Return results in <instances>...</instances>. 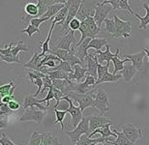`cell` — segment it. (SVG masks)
<instances>
[{"label": "cell", "mask_w": 149, "mask_h": 145, "mask_svg": "<svg viewBox=\"0 0 149 145\" xmlns=\"http://www.w3.org/2000/svg\"><path fill=\"white\" fill-rule=\"evenodd\" d=\"M66 135L70 137L71 143L72 145H76L77 141L79 140V138L83 135H87L88 137L90 135V130H89V116L88 117H83L76 129H74L73 131H66Z\"/></svg>", "instance_id": "obj_1"}, {"label": "cell", "mask_w": 149, "mask_h": 145, "mask_svg": "<svg viewBox=\"0 0 149 145\" xmlns=\"http://www.w3.org/2000/svg\"><path fill=\"white\" fill-rule=\"evenodd\" d=\"M47 115V111H43L39 109L36 106H32L27 109H25L23 114L19 118V122H36L41 124L43 122Z\"/></svg>", "instance_id": "obj_2"}, {"label": "cell", "mask_w": 149, "mask_h": 145, "mask_svg": "<svg viewBox=\"0 0 149 145\" xmlns=\"http://www.w3.org/2000/svg\"><path fill=\"white\" fill-rule=\"evenodd\" d=\"M68 97L71 100L74 101V102L79 103V106L81 109V111L83 112L84 109L87 108H95L94 106V94L92 92L86 93V94H79L77 92H71Z\"/></svg>", "instance_id": "obj_3"}, {"label": "cell", "mask_w": 149, "mask_h": 145, "mask_svg": "<svg viewBox=\"0 0 149 145\" xmlns=\"http://www.w3.org/2000/svg\"><path fill=\"white\" fill-rule=\"evenodd\" d=\"M113 19H114L116 25V33L113 35L112 38L123 37L125 39L130 38L131 32H132V22H125V20L119 19L117 16H113Z\"/></svg>", "instance_id": "obj_4"}, {"label": "cell", "mask_w": 149, "mask_h": 145, "mask_svg": "<svg viewBox=\"0 0 149 145\" xmlns=\"http://www.w3.org/2000/svg\"><path fill=\"white\" fill-rule=\"evenodd\" d=\"M94 106L95 108L99 109L102 115L109 111V95L103 88H99L97 90L94 100Z\"/></svg>", "instance_id": "obj_5"}, {"label": "cell", "mask_w": 149, "mask_h": 145, "mask_svg": "<svg viewBox=\"0 0 149 145\" xmlns=\"http://www.w3.org/2000/svg\"><path fill=\"white\" fill-rule=\"evenodd\" d=\"M122 133L126 135V137L129 139L131 142L135 143L141 138H143L142 135V128L141 127H136L133 124H126L122 126Z\"/></svg>", "instance_id": "obj_6"}, {"label": "cell", "mask_w": 149, "mask_h": 145, "mask_svg": "<svg viewBox=\"0 0 149 145\" xmlns=\"http://www.w3.org/2000/svg\"><path fill=\"white\" fill-rule=\"evenodd\" d=\"M81 3H82V1H73V0H70L69 1V4H70L69 12H68L66 22H65L64 25L62 26V29H61V31L63 32L64 35L69 33V31H68V29H69V25H70L71 22L77 17V13H79V11L80 9Z\"/></svg>", "instance_id": "obj_7"}, {"label": "cell", "mask_w": 149, "mask_h": 145, "mask_svg": "<svg viewBox=\"0 0 149 145\" xmlns=\"http://www.w3.org/2000/svg\"><path fill=\"white\" fill-rule=\"evenodd\" d=\"M112 7L111 5H101L100 3H98V4L94 7V20L96 22L97 25L101 26L103 22H105V20L108 19L109 14V12L111 11Z\"/></svg>", "instance_id": "obj_8"}, {"label": "cell", "mask_w": 149, "mask_h": 145, "mask_svg": "<svg viewBox=\"0 0 149 145\" xmlns=\"http://www.w3.org/2000/svg\"><path fill=\"white\" fill-rule=\"evenodd\" d=\"M66 98L70 103V108L68 109L67 112L71 114V117H72V127L74 129H76L77 125H79V124L81 122V120L83 119V116H82L83 112L81 111L79 106H76L74 105L73 100H71L68 96H66Z\"/></svg>", "instance_id": "obj_9"}, {"label": "cell", "mask_w": 149, "mask_h": 145, "mask_svg": "<svg viewBox=\"0 0 149 145\" xmlns=\"http://www.w3.org/2000/svg\"><path fill=\"white\" fill-rule=\"evenodd\" d=\"M106 51H102V50H96L95 53H93V58L94 60L98 62V64L101 65H107L108 63H109L112 58L115 56V53L111 52V46L109 45L106 46Z\"/></svg>", "instance_id": "obj_10"}, {"label": "cell", "mask_w": 149, "mask_h": 145, "mask_svg": "<svg viewBox=\"0 0 149 145\" xmlns=\"http://www.w3.org/2000/svg\"><path fill=\"white\" fill-rule=\"evenodd\" d=\"M76 42V37H74V31L70 30L69 33L64 35L61 38V40L59 41V43L56 46H54L53 48L57 49H64L67 51L71 50V45H77Z\"/></svg>", "instance_id": "obj_11"}, {"label": "cell", "mask_w": 149, "mask_h": 145, "mask_svg": "<svg viewBox=\"0 0 149 145\" xmlns=\"http://www.w3.org/2000/svg\"><path fill=\"white\" fill-rule=\"evenodd\" d=\"M83 14H84V16H85V20H86V23H87V28H88L89 33L91 35V38L92 39H93V38H96L101 32V27H99V26L97 25L96 22L94 20V17H93L94 15H91L88 11H85L84 9H83Z\"/></svg>", "instance_id": "obj_12"}, {"label": "cell", "mask_w": 149, "mask_h": 145, "mask_svg": "<svg viewBox=\"0 0 149 145\" xmlns=\"http://www.w3.org/2000/svg\"><path fill=\"white\" fill-rule=\"evenodd\" d=\"M107 124H113L111 120L104 116H89V130L90 133H93L95 130L101 128V127L107 125Z\"/></svg>", "instance_id": "obj_13"}, {"label": "cell", "mask_w": 149, "mask_h": 145, "mask_svg": "<svg viewBox=\"0 0 149 145\" xmlns=\"http://www.w3.org/2000/svg\"><path fill=\"white\" fill-rule=\"evenodd\" d=\"M32 106H36V108L43 111H47V106H44L42 105L40 103V100L36 99L33 94H24V99H23L22 102V108L27 109L29 108H32Z\"/></svg>", "instance_id": "obj_14"}, {"label": "cell", "mask_w": 149, "mask_h": 145, "mask_svg": "<svg viewBox=\"0 0 149 145\" xmlns=\"http://www.w3.org/2000/svg\"><path fill=\"white\" fill-rule=\"evenodd\" d=\"M74 72L69 74V80L76 82V83H80L82 78L85 79V74L88 73L87 69L84 67H82L81 65H76L73 68Z\"/></svg>", "instance_id": "obj_15"}, {"label": "cell", "mask_w": 149, "mask_h": 145, "mask_svg": "<svg viewBox=\"0 0 149 145\" xmlns=\"http://www.w3.org/2000/svg\"><path fill=\"white\" fill-rule=\"evenodd\" d=\"M92 40V38H87V39H85L83 41L82 43L80 44H77L76 46H77V49H76V53H77V56L79 57V59L80 61H81L82 65L85 64V58L86 56L88 55V46L89 44H90Z\"/></svg>", "instance_id": "obj_16"}, {"label": "cell", "mask_w": 149, "mask_h": 145, "mask_svg": "<svg viewBox=\"0 0 149 145\" xmlns=\"http://www.w3.org/2000/svg\"><path fill=\"white\" fill-rule=\"evenodd\" d=\"M124 58L129 59L132 61L133 66L136 68L138 71H141L142 69V65H143V58L145 56V52L141 50V52L136 53V54H124L122 55Z\"/></svg>", "instance_id": "obj_17"}, {"label": "cell", "mask_w": 149, "mask_h": 145, "mask_svg": "<svg viewBox=\"0 0 149 145\" xmlns=\"http://www.w3.org/2000/svg\"><path fill=\"white\" fill-rule=\"evenodd\" d=\"M85 65L89 75H91L96 79H98V62L94 60L93 54L88 53V55L85 58Z\"/></svg>", "instance_id": "obj_18"}, {"label": "cell", "mask_w": 149, "mask_h": 145, "mask_svg": "<svg viewBox=\"0 0 149 145\" xmlns=\"http://www.w3.org/2000/svg\"><path fill=\"white\" fill-rule=\"evenodd\" d=\"M69 8H70L69 1H67V4L65 5V7L62 9V10L59 12V13L56 15V16L53 17L52 19H50L52 24L55 25L56 23H59L60 25L63 26L65 22H66V19H67V16H68V12H69Z\"/></svg>", "instance_id": "obj_19"}, {"label": "cell", "mask_w": 149, "mask_h": 145, "mask_svg": "<svg viewBox=\"0 0 149 145\" xmlns=\"http://www.w3.org/2000/svg\"><path fill=\"white\" fill-rule=\"evenodd\" d=\"M136 72H138V70L133 66V64H125L124 69L122 70L120 73L125 81L131 82L132 79L134 78V76L136 75Z\"/></svg>", "instance_id": "obj_20"}, {"label": "cell", "mask_w": 149, "mask_h": 145, "mask_svg": "<svg viewBox=\"0 0 149 145\" xmlns=\"http://www.w3.org/2000/svg\"><path fill=\"white\" fill-rule=\"evenodd\" d=\"M66 4H67V1H58V3H56V4H53L52 6H49V10H47L46 15H45L43 17H49V19H52L53 17H54L56 15H57L59 12L65 7V5Z\"/></svg>", "instance_id": "obj_21"}, {"label": "cell", "mask_w": 149, "mask_h": 145, "mask_svg": "<svg viewBox=\"0 0 149 145\" xmlns=\"http://www.w3.org/2000/svg\"><path fill=\"white\" fill-rule=\"evenodd\" d=\"M111 125H112V124H107V125L101 127V128L95 130V131L93 133H91L90 135H89V137H92L94 135L96 134H100L101 137H104V138H109V137H117V135H116L115 133H113L112 131H111Z\"/></svg>", "instance_id": "obj_22"}, {"label": "cell", "mask_w": 149, "mask_h": 145, "mask_svg": "<svg viewBox=\"0 0 149 145\" xmlns=\"http://www.w3.org/2000/svg\"><path fill=\"white\" fill-rule=\"evenodd\" d=\"M108 140H109V138H104L102 137L95 138V139H91L87 135H83L80 137L79 140L77 141L76 145H95L97 143H104Z\"/></svg>", "instance_id": "obj_23"}, {"label": "cell", "mask_w": 149, "mask_h": 145, "mask_svg": "<svg viewBox=\"0 0 149 145\" xmlns=\"http://www.w3.org/2000/svg\"><path fill=\"white\" fill-rule=\"evenodd\" d=\"M119 53H120V49L117 48L115 51V56L111 60L113 63V67H114V69H113V75H116V73L121 72L124 69V64L129 61V59H125V60L121 61V59L119 58Z\"/></svg>", "instance_id": "obj_24"}, {"label": "cell", "mask_w": 149, "mask_h": 145, "mask_svg": "<svg viewBox=\"0 0 149 145\" xmlns=\"http://www.w3.org/2000/svg\"><path fill=\"white\" fill-rule=\"evenodd\" d=\"M112 132L116 134L117 138H116L115 141H111V140L106 141L108 144H111V145H134V143L131 142V141L128 139V138L126 137V135H125L123 133L118 132L116 129H113Z\"/></svg>", "instance_id": "obj_25"}, {"label": "cell", "mask_w": 149, "mask_h": 145, "mask_svg": "<svg viewBox=\"0 0 149 145\" xmlns=\"http://www.w3.org/2000/svg\"><path fill=\"white\" fill-rule=\"evenodd\" d=\"M40 63H41L40 53L35 52L30 60H29L28 62H26L25 64H23V67L27 68L28 70L40 71Z\"/></svg>", "instance_id": "obj_26"}, {"label": "cell", "mask_w": 149, "mask_h": 145, "mask_svg": "<svg viewBox=\"0 0 149 145\" xmlns=\"http://www.w3.org/2000/svg\"><path fill=\"white\" fill-rule=\"evenodd\" d=\"M46 76H49L52 80L55 79H69V74L66 72H63L61 70H55V71H49V69L47 70Z\"/></svg>", "instance_id": "obj_27"}, {"label": "cell", "mask_w": 149, "mask_h": 145, "mask_svg": "<svg viewBox=\"0 0 149 145\" xmlns=\"http://www.w3.org/2000/svg\"><path fill=\"white\" fill-rule=\"evenodd\" d=\"M142 6L146 11V15L144 17L139 16V14H135V17H138L139 19H141V24H139V28L141 29H146L147 25L149 24V5L148 3H142Z\"/></svg>", "instance_id": "obj_28"}, {"label": "cell", "mask_w": 149, "mask_h": 145, "mask_svg": "<svg viewBox=\"0 0 149 145\" xmlns=\"http://www.w3.org/2000/svg\"><path fill=\"white\" fill-rule=\"evenodd\" d=\"M53 28H54V25L52 24V27H50L49 31V34H47V37L46 41L43 43L40 41V44L42 45V52L40 53V57H45V55L47 54V53L49 52V41H50V37H52V31H53Z\"/></svg>", "instance_id": "obj_29"}, {"label": "cell", "mask_w": 149, "mask_h": 145, "mask_svg": "<svg viewBox=\"0 0 149 145\" xmlns=\"http://www.w3.org/2000/svg\"><path fill=\"white\" fill-rule=\"evenodd\" d=\"M108 45V40L105 39V38H93L91 40L90 44L88 46V49H95L96 50H101V49L103 46H105Z\"/></svg>", "instance_id": "obj_30"}, {"label": "cell", "mask_w": 149, "mask_h": 145, "mask_svg": "<svg viewBox=\"0 0 149 145\" xmlns=\"http://www.w3.org/2000/svg\"><path fill=\"white\" fill-rule=\"evenodd\" d=\"M120 78H121V75H113V74H111L109 72H107L103 76L102 78L96 81V85L104 83V82H117Z\"/></svg>", "instance_id": "obj_31"}, {"label": "cell", "mask_w": 149, "mask_h": 145, "mask_svg": "<svg viewBox=\"0 0 149 145\" xmlns=\"http://www.w3.org/2000/svg\"><path fill=\"white\" fill-rule=\"evenodd\" d=\"M71 51V50H70ZM70 51H67V50H64V49H52L49 50L50 54H53L55 56L60 59L61 61H68L69 60V57H70Z\"/></svg>", "instance_id": "obj_32"}, {"label": "cell", "mask_w": 149, "mask_h": 145, "mask_svg": "<svg viewBox=\"0 0 149 145\" xmlns=\"http://www.w3.org/2000/svg\"><path fill=\"white\" fill-rule=\"evenodd\" d=\"M55 70H61V71H63V72H66L68 74L74 72L73 67L71 66V64L67 61H61V63H59L57 66L55 68H52V69H49V71H55Z\"/></svg>", "instance_id": "obj_33"}, {"label": "cell", "mask_w": 149, "mask_h": 145, "mask_svg": "<svg viewBox=\"0 0 149 145\" xmlns=\"http://www.w3.org/2000/svg\"><path fill=\"white\" fill-rule=\"evenodd\" d=\"M29 50V48L27 46H25V45H23V42L22 40L19 41L17 44V46H12V54H13L15 57H17V54H19V51H28Z\"/></svg>", "instance_id": "obj_34"}, {"label": "cell", "mask_w": 149, "mask_h": 145, "mask_svg": "<svg viewBox=\"0 0 149 145\" xmlns=\"http://www.w3.org/2000/svg\"><path fill=\"white\" fill-rule=\"evenodd\" d=\"M14 86H16V83H15L14 79L10 78V83L9 84H4L0 87V96L1 98H4L6 96H9V93H10L11 89Z\"/></svg>", "instance_id": "obj_35"}, {"label": "cell", "mask_w": 149, "mask_h": 145, "mask_svg": "<svg viewBox=\"0 0 149 145\" xmlns=\"http://www.w3.org/2000/svg\"><path fill=\"white\" fill-rule=\"evenodd\" d=\"M106 26H105V30L108 31L109 34L111 35V37L116 33V25L115 22L113 19H107L105 20Z\"/></svg>", "instance_id": "obj_36"}, {"label": "cell", "mask_w": 149, "mask_h": 145, "mask_svg": "<svg viewBox=\"0 0 149 145\" xmlns=\"http://www.w3.org/2000/svg\"><path fill=\"white\" fill-rule=\"evenodd\" d=\"M42 139H43L42 133L33 132V133H32L30 140H29V142H28L27 145H40L42 143Z\"/></svg>", "instance_id": "obj_37"}, {"label": "cell", "mask_w": 149, "mask_h": 145, "mask_svg": "<svg viewBox=\"0 0 149 145\" xmlns=\"http://www.w3.org/2000/svg\"><path fill=\"white\" fill-rule=\"evenodd\" d=\"M54 112H55V117H56L55 124H57V123L60 124L61 131H63V130H64V124H63V120H64L65 116H66L67 111H61V110H58V109H54Z\"/></svg>", "instance_id": "obj_38"}, {"label": "cell", "mask_w": 149, "mask_h": 145, "mask_svg": "<svg viewBox=\"0 0 149 145\" xmlns=\"http://www.w3.org/2000/svg\"><path fill=\"white\" fill-rule=\"evenodd\" d=\"M26 75H27L28 78L30 79V81L33 82V83H34L35 79H37L39 78H44L45 76H46V75H44V74L41 73L40 71H35V70H28V72H27Z\"/></svg>", "instance_id": "obj_39"}, {"label": "cell", "mask_w": 149, "mask_h": 145, "mask_svg": "<svg viewBox=\"0 0 149 145\" xmlns=\"http://www.w3.org/2000/svg\"><path fill=\"white\" fill-rule=\"evenodd\" d=\"M53 108H54V109H58V110H61V111H67L68 109L70 108V103H69V101L67 100L66 97H63L62 100L59 102L58 105H54Z\"/></svg>", "instance_id": "obj_40"}, {"label": "cell", "mask_w": 149, "mask_h": 145, "mask_svg": "<svg viewBox=\"0 0 149 145\" xmlns=\"http://www.w3.org/2000/svg\"><path fill=\"white\" fill-rule=\"evenodd\" d=\"M20 32L22 33H26L28 35V37L29 38H31L32 37V35L35 34V33H39L40 32V29L39 28H36L35 26H33L31 24V23H29V24L26 25V28L25 29H23V30H20Z\"/></svg>", "instance_id": "obj_41"}, {"label": "cell", "mask_w": 149, "mask_h": 145, "mask_svg": "<svg viewBox=\"0 0 149 145\" xmlns=\"http://www.w3.org/2000/svg\"><path fill=\"white\" fill-rule=\"evenodd\" d=\"M126 10L128 11L131 15H133V16H135V12L132 8H131V6L129 4V2L127 1V0H119V10Z\"/></svg>", "instance_id": "obj_42"}, {"label": "cell", "mask_w": 149, "mask_h": 145, "mask_svg": "<svg viewBox=\"0 0 149 145\" xmlns=\"http://www.w3.org/2000/svg\"><path fill=\"white\" fill-rule=\"evenodd\" d=\"M109 63H108L107 65L98 64V79L97 80L101 79L107 72H109Z\"/></svg>", "instance_id": "obj_43"}, {"label": "cell", "mask_w": 149, "mask_h": 145, "mask_svg": "<svg viewBox=\"0 0 149 145\" xmlns=\"http://www.w3.org/2000/svg\"><path fill=\"white\" fill-rule=\"evenodd\" d=\"M0 59L1 61H5L7 63H20V59L19 57H15V56H4V55H0Z\"/></svg>", "instance_id": "obj_44"}, {"label": "cell", "mask_w": 149, "mask_h": 145, "mask_svg": "<svg viewBox=\"0 0 149 145\" xmlns=\"http://www.w3.org/2000/svg\"><path fill=\"white\" fill-rule=\"evenodd\" d=\"M49 19H49V17H40V19H38V17H34V19H32L30 20V23L33 26H35L36 28H39L42 23L45 22H47V20H49Z\"/></svg>", "instance_id": "obj_45"}, {"label": "cell", "mask_w": 149, "mask_h": 145, "mask_svg": "<svg viewBox=\"0 0 149 145\" xmlns=\"http://www.w3.org/2000/svg\"><path fill=\"white\" fill-rule=\"evenodd\" d=\"M52 99H54V93H53V87L52 88H49V92H47V97L45 98V99L43 100H40V103H43L44 102H47V106L49 108V102L52 101Z\"/></svg>", "instance_id": "obj_46"}, {"label": "cell", "mask_w": 149, "mask_h": 145, "mask_svg": "<svg viewBox=\"0 0 149 145\" xmlns=\"http://www.w3.org/2000/svg\"><path fill=\"white\" fill-rule=\"evenodd\" d=\"M11 113H13V111L9 108L8 103H0V115H10Z\"/></svg>", "instance_id": "obj_47"}, {"label": "cell", "mask_w": 149, "mask_h": 145, "mask_svg": "<svg viewBox=\"0 0 149 145\" xmlns=\"http://www.w3.org/2000/svg\"><path fill=\"white\" fill-rule=\"evenodd\" d=\"M43 80H44V87H43V89H42V91L41 92L44 94V92H45V90L47 89V88H52V87H53V85H52V79L49 78V76H46L45 78H43Z\"/></svg>", "instance_id": "obj_48"}, {"label": "cell", "mask_w": 149, "mask_h": 145, "mask_svg": "<svg viewBox=\"0 0 149 145\" xmlns=\"http://www.w3.org/2000/svg\"><path fill=\"white\" fill-rule=\"evenodd\" d=\"M0 143L1 145H17L15 142H13L10 138H9L7 135H6L5 133L1 132V138H0Z\"/></svg>", "instance_id": "obj_49"}, {"label": "cell", "mask_w": 149, "mask_h": 145, "mask_svg": "<svg viewBox=\"0 0 149 145\" xmlns=\"http://www.w3.org/2000/svg\"><path fill=\"white\" fill-rule=\"evenodd\" d=\"M79 27H80V20L79 19H77V17L71 22L70 25H69V28L73 31L79 30Z\"/></svg>", "instance_id": "obj_50"}, {"label": "cell", "mask_w": 149, "mask_h": 145, "mask_svg": "<svg viewBox=\"0 0 149 145\" xmlns=\"http://www.w3.org/2000/svg\"><path fill=\"white\" fill-rule=\"evenodd\" d=\"M8 105L12 111H17V110H19L20 108H22V105H20V103L16 100L11 101V102L8 103Z\"/></svg>", "instance_id": "obj_51"}, {"label": "cell", "mask_w": 149, "mask_h": 145, "mask_svg": "<svg viewBox=\"0 0 149 145\" xmlns=\"http://www.w3.org/2000/svg\"><path fill=\"white\" fill-rule=\"evenodd\" d=\"M53 93H54V99L56 100V103L54 105H57L58 103H59V102L62 100V98L63 97H65L64 96V94L61 92L60 90H58V89H56V88H54L53 87Z\"/></svg>", "instance_id": "obj_52"}, {"label": "cell", "mask_w": 149, "mask_h": 145, "mask_svg": "<svg viewBox=\"0 0 149 145\" xmlns=\"http://www.w3.org/2000/svg\"><path fill=\"white\" fill-rule=\"evenodd\" d=\"M9 115H0V128L4 129L8 126V121H9Z\"/></svg>", "instance_id": "obj_53"}, {"label": "cell", "mask_w": 149, "mask_h": 145, "mask_svg": "<svg viewBox=\"0 0 149 145\" xmlns=\"http://www.w3.org/2000/svg\"><path fill=\"white\" fill-rule=\"evenodd\" d=\"M15 100V97H11V96H6L4 98H2L1 100V103H9L11 101Z\"/></svg>", "instance_id": "obj_54"}, {"label": "cell", "mask_w": 149, "mask_h": 145, "mask_svg": "<svg viewBox=\"0 0 149 145\" xmlns=\"http://www.w3.org/2000/svg\"><path fill=\"white\" fill-rule=\"evenodd\" d=\"M141 50H143V51L145 52V54L147 55V57H148V61H149V50L147 49H144V48H141Z\"/></svg>", "instance_id": "obj_55"}, {"label": "cell", "mask_w": 149, "mask_h": 145, "mask_svg": "<svg viewBox=\"0 0 149 145\" xmlns=\"http://www.w3.org/2000/svg\"><path fill=\"white\" fill-rule=\"evenodd\" d=\"M95 145H106V144H104V143H97V144H95Z\"/></svg>", "instance_id": "obj_56"}, {"label": "cell", "mask_w": 149, "mask_h": 145, "mask_svg": "<svg viewBox=\"0 0 149 145\" xmlns=\"http://www.w3.org/2000/svg\"><path fill=\"white\" fill-rule=\"evenodd\" d=\"M148 5H149V2H148Z\"/></svg>", "instance_id": "obj_57"}]
</instances>
